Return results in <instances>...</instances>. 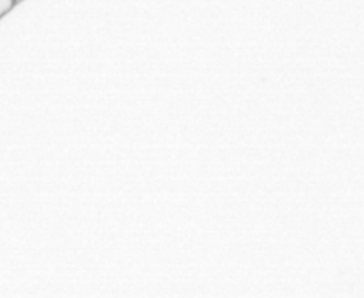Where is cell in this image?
Segmentation results:
<instances>
[{
  "mask_svg": "<svg viewBox=\"0 0 364 298\" xmlns=\"http://www.w3.org/2000/svg\"><path fill=\"white\" fill-rule=\"evenodd\" d=\"M16 0H0V19H2L6 13H9L15 6Z\"/></svg>",
  "mask_w": 364,
  "mask_h": 298,
  "instance_id": "1",
  "label": "cell"
},
{
  "mask_svg": "<svg viewBox=\"0 0 364 298\" xmlns=\"http://www.w3.org/2000/svg\"><path fill=\"white\" fill-rule=\"evenodd\" d=\"M19 2H22V0H16V4H19Z\"/></svg>",
  "mask_w": 364,
  "mask_h": 298,
  "instance_id": "2",
  "label": "cell"
}]
</instances>
